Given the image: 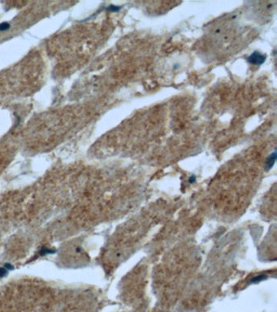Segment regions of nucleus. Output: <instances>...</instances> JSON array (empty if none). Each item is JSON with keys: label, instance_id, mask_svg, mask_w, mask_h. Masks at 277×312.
<instances>
[{"label": "nucleus", "instance_id": "f257e3e1", "mask_svg": "<svg viewBox=\"0 0 277 312\" xmlns=\"http://www.w3.org/2000/svg\"><path fill=\"white\" fill-rule=\"evenodd\" d=\"M247 60L249 64H253V65H261L266 60V55L261 54L259 52H257V51H254L253 54L250 55L248 57Z\"/></svg>", "mask_w": 277, "mask_h": 312}, {"label": "nucleus", "instance_id": "f03ea898", "mask_svg": "<svg viewBox=\"0 0 277 312\" xmlns=\"http://www.w3.org/2000/svg\"><path fill=\"white\" fill-rule=\"evenodd\" d=\"M275 159H276V151H274L273 153L270 154L269 157L267 158V162H266L267 170H269V169H271L273 167V165L275 164Z\"/></svg>", "mask_w": 277, "mask_h": 312}, {"label": "nucleus", "instance_id": "7ed1b4c3", "mask_svg": "<svg viewBox=\"0 0 277 312\" xmlns=\"http://www.w3.org/2000/svg\"><path fill=\"white\" fill-rule=\"evenodd\" d=\"M265 279H267V276H265V275H259V276H255L254 278H252V279L250 280L249 283H250V284H256V283H259V282L262 281V280H263Z\"/></svg>", "mask_w": 277, "mask_h": 312}, {"label": "nucleus", "instance_id": "20e7f679", "mask_svg": "<svg viewBox=\"0 0 277 312\" xmlns=\"http://www.w3.org/2000/svg\"><path fill=\"white\" fill-rule=\"evenodd\" d=\"M55 252H56V250H54V249H48L46 247H43L40 251V255L43 256L46 255V254H54Z\"/></svg>", "mask_w": 277, "mask_h": 312}, {"label": "nucleus", "instance_id": "39448f33", "mask_svg": "<svg viewBox=\"0 0 277 312\" xmlns=\"http://www.w3.org/2000/svg\"><path fill=\"white\" fill-rule=\"evenodd\" d=\"M8 271L5 267H0V278H3L4 276H6L8 275Z\"/></svg>", "mask_w": 277, "mask_h": 312}, {"label": "nucleus", "instance_id": "423d86ee", "mask_svg": "<svg viewBox=\"0 0 277 312\" xmlns=\"http://www.w3.org/2000/svg\"><path fill=\"white\" fill-rule=\"evenodd\" d=\"M5 267L8 271H12V270H13L14 269V267L12 265V264H4V267Z\"/></svg>", "mask_w": 277, "mask_h": 312}, {"label": "nucleus", "instance_id": "0eeeda50", "mask_svg": "<svg viewBox=\"0 0 277 312\" xmlns=\"http://www.w3.org/2000/svg\"><path fill=\"white\" fill-rule=\"evenodd\" d=\"M120 9V8L116 7V6H110V8H109V10L111 11V12H118Z\"/></svg>", "mask_w": 277, "mask_h": 312}, {"label": "nucleus", "instance_id": "6e6552de", "mask_svg": "<svg viewBox=\"0 0 277 312\" xmlns=\"http://www.w3.org/2000/svg\"><path fill=\"white\" fill-rule=\"evenodd\" d=\"M195 181H196V177L194 176H192V177L190 178V182L192 184V183H194Z\"/></svg>", "mask_w": 277, "mask_h": 312}]
</instances>
